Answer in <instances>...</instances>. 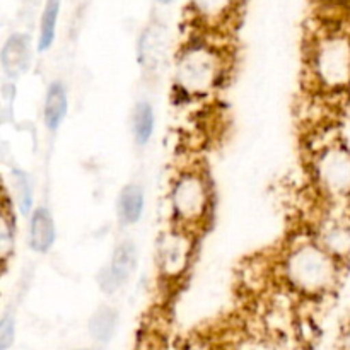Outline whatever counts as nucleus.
<instances>
[{
  "instance_id": "ddd939ff",
  "label": "nucleus",
  "mask_w": 350,
  "mask_h": 350,
  "mask_svg": "<svg viewBox=\"0 0 350 350\" xmlns=\"http://www.w3.org/2000/svg\"><path fill=\"white\" fill-rule=\"evenodd\" d=\"M154 125H156V118H154V109L150 103H137L132 113V133L137 146H146L149 142L154 133Z\"/></svg>"
},
{
  "instance_id": "1a4fd4ad",
  "label": "nucleus",
  "mask_w": 350,
  "mask_h": 350,
  "mask_svg": "<svg viewBox=\"0 0 350 350\" xmlns=\"http://www.w3.org/2000/svg\"><path fill=\"white\" fill-rule=\"evenodd\" d=\"M53 215L46 207H36L29 215V246L36 253H48L55 245Z\"/></svg>"
},
{
  "instance_id": "39448f33",
  "label": "nucleus",
  "mask_w": 350,
  "mask_h": 350,
  "mask_svg": "<svg viewBox=\"0 0 350 350\" xmlns=\"http://www.w3.org/2000/svg\"><path fill=\"white\" fill-rule=\"evenodd\" d=\"M314 176L330 197H350V149L332 146L321 150L314 161Z\"/></svg>"
},
{
  "instance_id": "2eb2a0df",
  "label": "nucleus",
  "mask_w": 350,
  "mask_h": 350,
  "mask_svg": "<svg viewBox=\"0 0 350 350\" xmlns=\"http://www.w3.org/2000/svg\"><path fill=\"white\" fill-rule=\"evenodd\" d=\"M236 0H191V9L198 19L208 24H217L229 16Z\"/></svg>"
},
{
  "instance_id": "412c9836",
  "label": "nucleus",
  "mask_w": 350,
  "mask_h": 350,
  "mask_svg": "<svg viewBox=\"0 0 350 350\" xmlns=\"http://www.w3.org/2000/svg\"><path fill=\"white\" fill-rule=\"evenodd\" d=\"M157 2L164 3V5H167V3H171V2H173V0H157Z\"/></svg>"
},
{
  "instance_id": "6ab92c4d",
  "label": "nucleus",
  "mask_w": 350,
  "mask_h": 350,
  "mask_svg": "<svg viewBox=\"0 0 350 350\" xmlns=\"http://www.w3.org/2000/svg\"><path fill=\"white\" fill-rule=\"evenodd\" d=\"M14 245V234L9 229V224H7V217L3 215L2 219V253L3 256L7 255V252L10 250V246Z\"/></svg>"
},
{
  "instance_id": "9d476101",
  "label": "nucleus",
  "mask_w": 350,
  "mask_h": 350,
  "mask_svg": "<svg viewBox=\"0 0 350 350\" xmlns=\"http://www.w3.org/2000/svg\"><path fill=\"white\" fill-rule=\"evenodd\" d=\"M68 113V98H67V88L64 82L55 81L51 82L50 88L46 91V98H44V108H43V120L44 125L50 132H57L65 122Z\"/></svg>"
},
{
  "instance_id": "9b49d317",
  "label": "nucleus",
  "mask_w": 350,
  "mask_h": 350,
  "mask_svg": "<svg viewBox=\"0 0 350 350\" xmlns=\"http://www.w3.org/2000/svg\"><path fill=\"white\" fill-rule=\"evenodd\" d=\"M146 208V195L140 185L130 183L120 191L116 211H118L120 222L125 226H133L142 219Z\"/></svg>"
},
{
  "instance_id": "423d86ee",
  "label": "nucleus",
  "mask_w": 350,
  "mask_h": 350,
  "mask_svg": "<svg viewBox=\"0 0 350 350\" xmlns=\"http://www.w3.org/2000/svg\"><path fill=\"white\" fill-rule=\"evenodd\" d=\"M193 255V239L187 229H173L163 234L157 246V265L161 275L174 280L187 272Z\"/></svg>"
},
{
  "instance_id": "f257e3e1",
  "label": "nucleus",
  "mask_w": 350,
  "mask_h": 350,
  "mask_svg": "<svg viewBox=\"0 0 350 350\" xmlns=\"http://www.w3.org/2000/svg\"><path fill=\"white\" fill-rule=\"evenodd\" d=\"M284 273L287 282L299 293L310 296L327 293L337 282V258L321 245L304 243L287 255Z\"/></svg>"
},
{
  "instance_id": "f3484780",
  "label": "nucleus",
  "mask_w": 350,
  "mask_h": 350,
  "mask_svg": "<svg viewBox=\"0 0 350 350\" xmlns=\"http://www.w3.org/2000/svg\"><path fill=\"white\" fill-rule=\"evenodd\" d=\"M12 181H14V190H16V200L17 207H19L21 215L27 217L33 214V205H34V195L31 181L27 174L21 170L12 171Z\"/></svg>"
},
{
  "instance_id": "f03ea898",
  "label": "nucleus",
  "mask_w": 350,
  "mask_h": 350,
  "mask_svg": "<svg viewBox=\"0 0 350 350\" xmlns=\"http://www.w3.org/2000/svg\"><path fill=\"white\" fill-rule=\"evenodd\" d=\"M313 75L321 89L344 91L350 85V38L334 33L318 40L311 58Z\"/></svg>"
},
{
  "instance_id": "dca6fc26",
  "label": "nucleus",
  "mask_w": 350,
  "mask_h": 350,
  "mask_svg": "<svg viewBox=\"0 0 350 350\" xmlns=\"http://www.w3.org/2000/svg\"><path fill=\"white\" fill-rule=\"evenodd\" d=\"M323 246L335 258H342L350 253V228L335 222L323 232Z\"/></svg>"
},
{
  "instance_id": "a211bd4d",
  "label": "nucleus",
  "mask_w": 350,
  "mask_h": 350,
  "mask_svg": "<svg viewBox=\"0 0 350 350\" xmlns=\"http://www.w3.org/2000/svg\"><path fill=\"white\" fill-rule=\"evenodd\" d=\"M16 338V325L10 317H3L0 321V350H9Z\"/></svg>"
},
{
  "instance_id": "6e6552de",
  "label": "nucleus",
  "mask_w": 350,
  "mask_h": 350,
  "mask_svg": "<svg viewBox=\"0 0 350 350\" xmlns=\"http://www.w3.org/2000/svg\"><path fill=\"white\" fill-rule=\"evenodd\" d=\"M3 72L9 77H19L29 68L31 64V44L29 36L16 33L5 41L0 55Z\"/></svg>"
},
{
  "instance_id": "f8f14e48",
  "label": "nucleus",
  "mask_w": 350,
  "mask_h": 350,
  "mask_svg": "<svg viewBox=\"0 0 350 350\" xmlns=\"http://www.w3.org/2000/svg\"><path fill=\"white\" fill-rule=\"evenodd\" d=\"M116 327H118V314L109 306H101L89 320V334L99 344L111 340Z\"/></svg>"
},
{
  "instance_id": "aec40b11",
  "label": "nucleus",
  "mask_w": 350,
  "mask_h": 350,
  "mask_svg": "<svg viewBox=\"0 0 350 350\" xmlns=\"http://www.w3.org/2000/svg\"><path fill=\"white\" fill-rule=\"evenodd\" d=\"M188 350H211L208 347H204V345H191Z\"/></svg>"
},
{
  "instance_id": "20e7f679",
  "label": "nucleus",
  "mask_w": 350,
  "mask_h": 350,
  "mask_svg": "<svg viewBox=\"0 0 350 350\" xmlns=\"http://www.w3.org/2000/svg\"><path fill=\"white\" fill-rule=\"evenodd\" d=\"M171 207L173 215L185 229L202 222L208 207V188L205 178L195 171L181 173L171 188Z\"/></svg>"
},
{
  "instance_id": "7ed1b4c3",
  "label": "nucleus",
  "mask_w": 350,
  "mask_h": 350,
  "mask_svg": "<svg viewBox=\"0 0 350 350\" xmlns=\"http://www.w3.org/2000/svg\"><path fill=\"white\" fill-rule=\"evenodd\" d=\"M221 72L222 62L217 51L205 44H193L178 58L174 81L185 94L204 96L217 85Z\"/></svg>"
},
{
  "instance_id": "4468645a",
  "label": "nucleus",
  "mask_w": 350,
  "mask_h": 350,
  "mask_svg": "<svg viewBox=\"0 0 350 350\" xmlns=\"http://www.w3.org/2000/svg\"><path fill=\"white\" fill-rule=\"evenodd\" d=\"M60 7L62 0H46V3H44V10L40 23V38H38V50L40 51L50 50L51 44H53Z\"/></svg>"
},
{
  "instance_id": "0eeeda50",
  "label": "nucleus",
  "mask_w": 350,
  "mask_h": 350,
  "mask_svg": "<svg viewBox=\"0 0 350 350\" xmlns=\"http://www.w3.org/2000/svg\"><path fill=\"white\" fill-rule=\"evenodd\" d=\"M137 267V250L130 241L122 243L113 253L108 265L99 272L98 284L103 293L115 294L129 282Z\"/></svg>"
}]
</instances>
